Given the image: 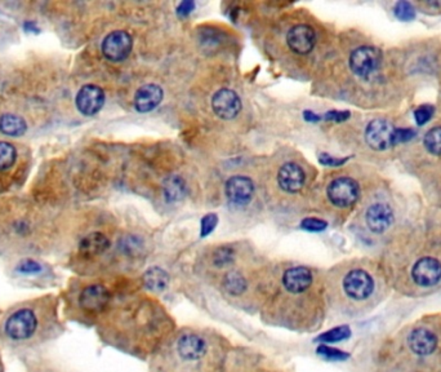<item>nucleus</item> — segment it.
<instances>
[{
  "mask_svg": "<svg viewBox=\"0 0 441 372\" xmlns=\"http://www.w3.org/2000/svg\"><path fill=\"white\" fill-rule=\"evenodd\" d=\"M39 329V319L30 308H21L14 311L6 321L4 331L12 341H28Z\"/></svg>",
  "mask_w": 441,
  "mask_h": 372,
  "instance_id": "1",
  "label": "nucleus"
},
{
  "mask_svg": "<svg viewBox=\"0 0 441 372\" xmlns=\"http://www.w3.org/2000/svg\"><path fill=\"white\" fill-rule=\"evenodd\" d=\"M342 287L347 297L355 301H363L373 294L374 281L364 269H353L343 278Z\"/></svg>",
  "mask_w": 441,
  "mask_h": 372,
  "instance_id": "2",
  "label": "nucleus"
},
{
  "mask_svg": "<svg viewBox=\"0 0 441 372\" xmlns=\"http://www.w3.org/2000/svg\"><path fill=\"white\" fill-rule=\"evenodd\" d=\"M382 52L375 47L364 46L355 49L350 56V68L355 76L368 78L380 68Z\"/></svg>",
  "mask_w": 441,
  "mask_h": 372,
  "instance_id": "3",
  "label": "nucleus"
},
{
  "mask_svg": "<svg viewBox=\"0 0 441 372\" xmlns=\"http://www.w3.org/2000/svg\"><path fill=\"white\" fill-rule=\"evenodd\" d=\"M326 194L334 206L346 208L353 206L359 200V185L353 179L340 177L329 184Z\"/></svg>",
  "mask_w": 441,
  "mask_h": 372,
  "instance_id": "4",
  "label": "nucleus"
},
{
  "mask_svg": "<svg viewBox=\"0 0 441 372\" xmlns=\"http://www.w3.org/2000/svg\"><path fill=\"white\" fill-rule=\"evenodd\" d=\"M133 41L127 31L116 30L102 41V53L113 62H120L128 57Z\"/></svg>",
  "mask_w": 441,
  "mask_h": 372,
  "instance_id": "5",
  "label": "nucleus"
},
{
  "mask_svg": "<svg viewBox=\"0 0 441 372\" xmlns=\"http://www.w3.org/2000/svg\"><path fill=\"white\" fill-rule=\"evenodd\" d=\"M394 131V125L390 122H387L385 119H374L368 124L365 140L372 149L382 152L394 146L393 144Z\"/></svg>",
  "mask_w": 441,
  "mask_h": 372,
  "instance_id": "6",
  "label": "nucleus"
},
{
  "mask_svg": "<svg viewBox=\"0 0 441 372\" xmlns=\"http://www.w3.org/2000/svg\"><path fill=\"white\" fill-rule=\"evenodd\" d=\"M111 295L109 289L101 284H92L83 289L79 295V306L87 313H101L108 308Z\"/></svg>",
  "mask_w": 441,
  "mask_h": 372,
  "instance_id": "7",
  "label": "nucleus"
},
{
  "mask_svg": "<svg viewBox=\"0 0 441 372\" xmlns=\"http://www.w3.org/2000/svg\"><path fill=\"white\" fill-rule=\"evenodd\" d=\"M414 282L421 287H432L441 281V262L432 257H423L412 269Z\"/></svg>",
  "mask_w": 441,
  "mask_h": 372,
  "instance_id": "8",
  "label": "nucleus"
},
{
  "mask_svg": "<svg viewBox=\"0 0 441 372\" xmlns=\"http://www.w3.org/2000/svg\"><path fill=\"white\" fill-rule=\"evenodd\" d=\"M75 103L78 110L87 117H92L101 110L105 103V93L98 86L87 84L78 92Z\"/></svg>",
  "mask_w": 441,
  "mask_h": 372,
  "instance_id": "9",
  "label": "nucleus"
},
{
  "mask_svg": "<svg viewBox=\"0 0 441 372\" xmlns=\"http://www.w3.org/2000/svg\"><path fill=\"white\" fill-rule=\"evenodd\" d=\"M212 108L218 117L222 118L224 120H230L238 117L239 113L242 110V101L239 98L238 93L224 88L214 93V96L212 98Z\"/></svg>",
  "mask_w": 441,
  "mask_h": 372,
  "instance_id": "10",
  "label": "nucleus"
},
{
  "mask_svg": "<svg viewBox=\"0 0 441 372\" xmlns=\"http://www.w3.org/2000/svg\"><path fill=\"white\" fill-rule=\"evenodd\" d=\"M224 192H226L227 200H230L231 203L238 205V206H244V205H248L253 198L254 185L251 179L237 175L227 180Z\"/></svg>",
  "mask_w": 441,
  "mask_h": 372,
  "instance_id": "11",
  "label": "nucleus"
},
{
  "mask_svg": "<svg viewBox=\"0 0 441 372\" xmlns=\"http://www.w3.org/2000/svg\"><path fill=\"white\" fill-rule=\"evenodd\" d=\"M281 282L286 292L292 295H301L313 286V273L305 267H294L285 270Z\"/></svg>",
  "mask_w": 441,
  "mask_h": 372,
  "instance_id": "12",
  "label": "nucleus"
},
{
  "mask_svg": "<svg viewBox=\"0 0 441 372\" xmlns=\"http://www.w3.org/2000/svg\"><path fill=\"white\" fill-rule=\"evenodd\" d=\"M315 31L308 25H297L289 30L286 35V41L289 48L299 55H307L311 52L315 46Z\"/></svg>",
  "mask_w": 441,
  "mask_h": 372,
  "instance_id": "13",
  "label": "nucleus"
},
{
  "mask_svg": "<svg viewBox=\"0 0 441 372\" xmlns=\"http://www.w3.org/2000/svg\"><path fill=\"white\" fill-rule=\"evenodd\" d=\"M177 351L184 361L194 362L205 356L207 343L197 334H185L177 341Z\"/></svg>",
  "mask_w": 441,
  "mask_h": 372,
  "instance_id": "14",
  "label": "nucleus"
},
{
  "mask_svg": "<svg viewBox=\"0 0 441 372\" xmlns=\"http://www.w3.org/2000/svg\"><path fill=\"white\" fill-rule=\"evenodd\" d=\"M278 182L286 193H299L305 186V171L301 165L296 163H286L279 171Z\"/></svg>",
  "mask_w": 441,
  "mask_h": 372,
  "instance_id": "15",
  "label": "nucleus"
},
{
  "mask_svg": "<svg viewBox=\"0 0 441 372\" xmlns=\"http://www.w3.org/2000/svg\"><path fill=\"white\" fill-rule=\"evenodd\" d=\"M408 345L414 354L426 357L432 354L436 349L437 338L432 331L427 329H417L409 334Z\"/></svg>",
  "mask_w": 441,
  "mask_h": 372,
  "instance_id": "16",
  "label": "nucleus"
},
{
  "mask_svg": "<svg viewBox=\"0 0 441 372\" xmlns=\"http://www.w3.org/2000/svg\"><path fill=\"white\" fill-rule=\"evenodd\" d=\"M394 222V212L390 206L383 203H377L369 207L367 211L368 227L375 233H385Z\"/></svg>",
  "mask_w": 441,
  "mask_h": 372,
  "instance_id": "17",
  "label": "nucleus"
},
{
  "mask_svg": "<svg viewBox=\"0 0 441 372\" xmlns=\"http://www.w3.org/2000/svg\"><path fill=\"white\" fill-rule=\"evenodd\" d=\"M163 100V90L157 84H146L137 91L135 106L140 113L154 110Z\"/></svg>",
  "mask_w": 441,
  "mask_h": 372,
  "instance_id": "18",
  "label": "nucleus"
},
{
  "mask_svg": "<svg viewBox=\"0 0 441 372\" xmlns=\"http://www.w3.org/2000/svg\"><path fill=\"white\" fill-rule=\"evenodd\" d=\"M110 247V241L108 237L100 232H93L84 237L79 243V254L84 259H95L105 254Z\"/></svg>",
  "mask_w": 441,
  "mask_h": 372,
  "instance_id": "19",
  "label": "nucleus"
},
{
  "mask_svg": "<svg viewBox=\"0 0 441 372\" xmlns=\"http://www.w3.org/2000/svg\"><path fill=\"white\" fill-rule=\"evenodd\" d=\"M28 131V123L16 114H3L0 117V132L11 138H19Z\"/></svg>",
  "mask_w": 441,
  "mask_h": 372,
  "instance_id": "20",
  "label": "nucleus"
},
{
  "mask_svg": "<svg viewBox=\"0 0 441 372\" xmlns=\"http://www.w3.org/2000/svg\"><path fill=\"white\" fill-rule=\"evenodd\" d=\"M222 287L230 296H242L248 289V281L239 270H230L222 279Z\"/></svg>",
  "mask_w": 441,
  "mask_h": 372,
  "instance_id": "21",
  "label": "nucleus"
},
{
  "mask_svg": "<svg viewBox=\"0 0 441 372\" xmlns=\"http://www.w3.org/2000/svg\"><path fill=\"white\" fill-rule=\"evenodd\" d=\"M143 283L152 292H163L170 284V276L163 269L151 268L143 274Z\"/></svg>",
  "mask_w": 441,
  "mask_h": 372,
  "instance_id": "22",
  "label": "nucleus"
},
{
  "mask_svg": "<svg viewBox=\"0 0 441 372\" xmlns=\"http://www.w3.org/2000/svg\"><path fill=\"white\" fill-rule=\"evenodd\" d=\"M17 149L7 141H0V172H7L17 162Z\"/></svg>",
  "mask_w": 441,
  "mask_h": 372,
  "instance_id": "23",
  "label": "nucleus"
},
{
  "mask_svg": "<svg viewBox=\"0 0 441 372\" xmlns=\"http://www.w3.org/2000/svg\"><path fill=\"white\" fill-rule=\"evenodd\" d=\"M185 182L184 180L181 177H170L167 180L165 185H164V190H165V195L170 200H177L180 198H182V195L185 194Z\"/></svg>",
  "mask_w": 441,
  "mask_h": 372,
  "instance_id": "24",
  "label": "nucleus"
},
{
  "mask_svg": "<svg viewBox=\"0 0 441 372\" xmlns=\"http://www.w3.org/2000/svg\"><path fill=\"white\" fill-rule=\"evenodd\" d=\"M425 148L434 155H441V127H435L426 133L423 140Z\"/></svg>",
  "mask_w": 441,
  "mask_h": 372,
  "instance_id": "25",
  "label": "nucleus"
},
{
  "mask_svg": "<svg viewBox=\"0 0 441 372\" xmlns=\"http://www.w3.org/2000/svg\"><path fill=\"white\" fill-rule=\"evenodd\" d=\"M351 336V330L348 326H340V327H336L333 330L328 331L326 334L320 335L318 338V341L321 343H338L342 340H346V339Z\"/></svg>",
  "mask_w": 441,
  "mask_h": 372,
  "instance_id": "26",
  "label": "nucleus"
},
{
  "mask_svg": "<svg viewBox=\"0 0 441 372\" xmlns=\"http://www.w3.org/2000/svg\"><path fill=\"white\" fill-rule=\"evenodd\" d=\"M234 257H235V254L232 248L221 247L213 254L212 262L216 268L224 269L230 267L231 262H234Z\"/></svg>",
  "mask_w": 441,
  "mask_h": 372,
  "instance_id": "27",
  "label": "nucleus"
},
{
  "mask_svg": "<svg viewBox=\"0 0 441 372\" xmlns=\"http://www.w3.org/2000/svg\"><path fill=\"white\" fill-rule=\"evenodd\" d=\"M395 16L400 21H412L415 19V9L408 1H399L395 6Z\"/></svg>",
  "mask_w": 441,
  "mask_h": 372,
  "instance_id": "28",
  "label": "nucleus"
},
{
  "mask_svg": "<svg viewBox=\"0 0 441 372\" xmlns=\"http://www.w3.org/2000/svg\"><path fill=\"white\" fill-rule=\"evenodd\" d=\"M316 351H318L319 356L324 357L326 359H329V361H345V359L350 358V354H347L345 351L331 348V346H326V345H320Z\"/></svg>",
  "mask_w": 441,
  "mask_h": 372,
  "instance_id": "29",
  "label": "nucleus"
},
{
  "mask_svg": "<svg viewBox=\"0 0 441 372\" xmlns=\"http://www.w3.org/2000/svg\"><path fill=\"white\" fill-rule=\"evenodd\" d=\"M434 115V108L431 105H423L420 106L417 110L414 111V118H415V122L420 125L430 122V119Z\"/></svg>",
  "mask_w": 441,
  "mask_h": 372,
  "instance_id": "30",
  "label": "nucleus"
},
{
  "mask_svg": "<svg viewBox=\"0 0 441 372\" xmlns=\"http://www.w3.org/2000/svg\"><path fill=\"white\" fill-rule=\"evenodd\" d=\"M326 227H328V224L326 221L313 219V217H307L301 222V227L305 229L307 232H323V230H326Z\"/></svg>",
  "mask_w": 441,
  "mask_h": 372,
  "instance_id": "31",
  "label": "nucleus"
},
{
  "mask_svg": "<svg viewBox=\"0 0 441 372\" xmlns=\"http://www.w3.org/2000/svg\"><path fill=\"white\" fill-rule=\"evenodd\" d=\"M41 270V264H38L33 259H25L19 265V272L24 274H35V273H39Z\"/></svg>",
  "mask_w": 441,
  "mask_h": 372,
  "instance_id": "32",
  "label": "nucleus"
},
{
  "mask_svg": "<svg viewBox=\"0 0 441 372\" xmlns=\"http://www.w3.org/2000/svg\"><path fill=\"white\" fill-rule=\"evenodd\" d=\"M414 135L415 133L410 128H395L393 144L398 145L407 143V141L414 138Z\"/></svg>",
  "mask_w": 441,
  "mask_h": 372,
  "instance_id": "33",
  "label": "nucleus"
},
{
  "mask_svg": "<svg viewBox=\"0 0 441 372\" xmlns=\"http://www.w3.org/2000/svg\"><path fill=\"white\" fill-rule=\"evenodd\" d=\"M218 219L217 216L214 214L207 215L202 220V237H207V235L211 234L213 232V229L217 225Z\"/></svg>",
  "mask_w": 441,
  "mask_h": 372,
  "instance_id": "34",
  "label": "nucleus"
},
{
  "mask_svg": "<svg viewBox=\"0 0 441 372\" xmlns=\"http://www.w3.org/2000/svg\"><path fill=\"white\" fill-rule=\"evenodd\" d=\"M348 117H350L348 111H329L326 115V119L334 120V122H343Z\"/></svg>",
  "mask_w": 441,
  "mask_h": 372,
  "instance_id": "35",
  "label": "nucleus"
},
{
  "mask_svg": "<svg viewBox=\"0 0 441 372\" xmlns=\"http://www.w3.org/2000/svg\"><path fill=\"white\" fill-rule=\"evenodd\" d=\"M320 162L324 165H331V167H337V165H343L346 162V159L333 158L328 154H323L320 157Z\"/></svg>",
  "mask_w": 441,
  "mask_h": 372,
  "instance_id": "36",
  "label": "nucleus"
},
{
  "mask_svg": "<svg viewBox=\"0 0 441 372\" xmlns=\"http://www.w3.org/2000/svg\"><path fill=\"white\" fill-rule=\"evenodd\" d=\"M192 7H194V3H189V1L182 3L180 8H178V14H187L189 12H191V8Z\"/></svg>",
  "mask_w": 441,
  "mask_h": 372,
  "instance_id": "37",
  "label": "nucleus"
}]
</instances>
